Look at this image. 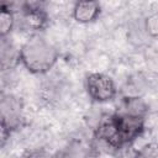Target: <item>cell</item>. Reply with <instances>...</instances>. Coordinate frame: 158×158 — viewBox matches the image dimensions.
<instances>
[{
    "instance_id": "cell-4",
    "label": "cell",
    "mask_w": 158,
    "mask_h": 158,
    "mask_svg": "<svg viewBox=\"0 0 158 158\" xmlns=\"http://www.w3.org/2000/svg\"><path fill=\"white\" fill-rule=\"evenodd\" d=\"M85 86L89 98L95 102H107L117 94L114 79L104 73L89 74L85 80Z\"/></svg>"
},
{
    "instance_id": "cell-9",
    "label": "cell",
    "mask_w": 158,
    "mask_h": 158,
    "mask_svg": "<svg viewBox=\"0 0 158 158\" xmlns=\"http://www.w3.org/2000/svg\"><path fill=\"white\" fill-rule=\"evenodd\" d=\"M15 26V15L14 11L2 5L0 9V38H6Z\"/></svg>"
},
{
    "instance_id": "cell-8",
    "label": "cell",
    "mask_w": 158,
    "mask_h": 158,
    "mask_svg": "<svg viewBox=\"0 0 158 158\" xmlns=\"http://www.w3.org/2000/svg\"><path fill=\"white\" fill-rule=\"evenodd\" d=\"M0 65L1 70H7L20 62V49H16L7 38H1L0 47Z\"/></svg>"
},
{
    "instance_id": "cell-6",
    "label": "cell",
    "mask_w": 158,
    "mask_h": 158,
    "mask_svg": "<svg viewBox=\"0 0 158 158\" xmlns=\"http://www.w3.org/2000/svg\"><path fill=\"white\" fill-rule=\"evenodd\" d=\"M54 158H93V146L84 139L74 138L59 149Z\"/></svg>"
},
{
    "instance_id": "cell-5",
    "label": "cell",
    "mask_w": 158,
    "mask_h": 158,
    "mask_svg": "<svg viewBox=\"0 0 158 158\" xmlns=\"http://www.w3.org/2000/svg\"><path fill=\"white\" fill-rule=\"evenodd\" d=\"M22 20L28 30L40 31L47 23V14L38 2H26L22 7Z\"/></svg>"
},
{
    "instance_id": "cell-13",
    "label": "cell",
    "mask_w": 158,
    "mask_h": 158,
    "mask_svg": "<svg viewBox=\"0 0 158 158\" xmlns=\"http://www.w3.org/2000/svg\"><path fill=\"white\" fill-rule=\"evenodd\" d=\"M144 59L147 67L152 72L158 73V52H156L153 48H147L144 52Z\"/></svg>"
},
{
    "instance_id": "cell-1",
    "label": "cell",
    "mask_w": 158,
    "mask_h": 158,
    "mask_svg": "<svg viewBox=\"0 0 158 158\" xmlns=\"http://www.w3.org/2000/svg\"><path fill=\"white\" fill-rule=\"evenodd\" d=\"M58 49L44 37L35 35L20 48V62L32 74L48 73L58 60Z\"/></svg>"
},
{
    "instance_id": "cell-10",
    "label": "cell",
    "mask_w": 158,
    "mask_h": 158,
    "mask_svg": "<svg viewBox=\"0 0 158 158\" xmlns=\"http://www.w3.org/2000/svg\"><path fill=\"white\" fill-rule=\"evenodd\" d=\"M127 37L130 40V42L135 46H143L146 43V40L148 38V35L146 32L144 28V23L143 21L141 23H133L128 32H127Z\"/></svg>"
},
{
    "instance_id": "cell-11",
    "label": "cell",
    "mask_w": 158,
    "mask_h": 158,
    "mask_svg": "<svg viewBox=\"0 0 158 158\" xmlns=\"http://www.w3.org/2000/svg\"><path fill=\"white\" fill-rule=\"evenodd\" d=\"M148 37H158V12H153L143 20Z\"/></svg>"
},
{
    "instance_id": "cell-2",
    "label": "cell",
    "mask_w": 158,
    "mask_h": 158,
    "mask_svg": "<svg viewBox=\"0 0 158 158\" xmlns=\"http://www.w3.org/2000/svg\"><path fill=\"white\" fill-rule=\"evenodd\" d=\"M23 117V102L14 94H1L0 99V118L2 143L12 131L20 127Z\"/></svg>"
},
{
    "instance_id": "cell-3",
    "label": "cell",
    "mask_w": 158,
    "mask_h": 158,
    "mask_svg": "<svg viewBox=\"0 0 158 158\" xmlns=\"http://www.w3.org/2000/svg\"><path fill=\"white\" fill-rule=\"evenodd\" d=\"M112 116H114V121H115V126L117 130V136H118L121 147L132 143L143 133L144 116L131 114L123 110L112 114Z\"/></svg>"
},
{
    "instance_id": "cell-7",
    "label": "cell",
    "mask_w": 158,
    "mask_h": 158,
    "mask_svg": "<svg viewBox=\"0 0 158 158\" xmlns=\"http://www.w3.org/2000/svg\"><path fill=\"white\" fill-rule=\"evenodd\" d=\"M101 6L98 1H78L73 7V17L79 23H89L98 19Z\"/></svg>"
},
{
    "instance_id": "cell-14",
    "label": "cell",
    "mask_w": 158,
    "mask_h": 158,
    "mask_svg": "<svg viewBox=\"0 0 158 158\" xmlns=\"http://www.w3.org/2000/svg\"><path fill=\"white\" fill-rule=\"evenodd\" d=\"M20 158H54V154H52L44 148H35L26 151Z\"/></svg>"
},
{
    "instance_id": "cell-12",
    "label": "cell",
    "mask_w": 158,
    "mask_h": 158,
    "mask_svg": "<svg viewBox=\"0 0 158 158\" xmlns=\"http://www.w3.org/2000/svg\"><path fill=\"white\" fill-rule=\"evenodd\" d=\"M133 158H158V144L157 143H147L141 147Z\"/></svg>"
}]
</instances>
